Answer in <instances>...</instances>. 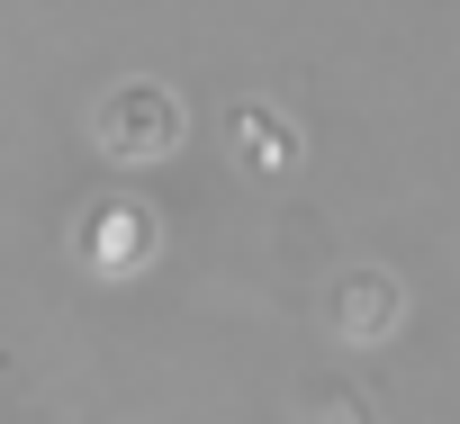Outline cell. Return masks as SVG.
<instances>
[{"label": "cell", "instance_id": "6da1fadb", "mask_svg": "<svg viewBox=\"0 0 460 424\" xmlns=\"http://www.w3.org/2000/svg\"><path fill=\"white\" fill-rule=\"evenodd\" d=\"M91 136H100L118 163L172 154V136H181V100H172V91H154V82H127V91H109V100H100Z\"/></svg>", "mask_w": 460, "mask_h": 424}, {"label": "cell", "instance_id": "7a4b0ae2", "mask_svg": "<svg viewBox=\"0 0 460 424\" xmlns=\"http://www.w3.org/2000/svg\"><path fill=\"white\" fill-rule=\"evenodd\" d=\"M82 253L109 262V271L136 262V253H145V217H136V208H100V217H82Z\"/></svg>", "mask_w": 460, "mask_h": 424}, {"label": "cell", "instance_id": "3957f363", "mask_svg": "<svg viewBox=\"0 0 460 424\" xmlns=\"http://www.w3.org/2000/svg\"><path fill=\"white\" fill-rule=\"evenodd\" d=\"M244 154H253V163H280V154H289V136H280L271 118H244Z\"/></svg>", "mask_w": 460, "mask_h": 424}]
</instances>
